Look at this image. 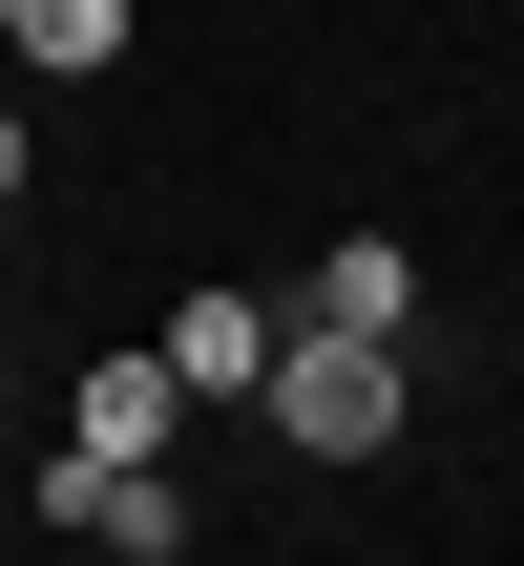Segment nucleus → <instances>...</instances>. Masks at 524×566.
<instances>
[{
  "label": "nucleus",
  "mask_w": 524,
  "mask_h": 566,
  "mask_svg": "<svg viewBox=\"0 0 524 566\" xmlns=\"http://www.w3.org/2000/svg\"><path fill=\"white\" fill-rule=\"evenodd\" d=\"M273 336H294V315H273V294H189V315H168V336H147V357H168V378H189V399H252V378H273Z\"/></svg>",
  "instance_id": "obj_5"
},
{
  "label": "nucleus",
  "mask_w": 524,
  "mask_h": 566,
  "mask_svg": "<svg viewBox=\"0 0 524 566\" xmlns=\"http://www.w3.org/2000/svg\"><path fill=\"white\" fill-rule=\"evenodd\" d=\"M42 504H63L84 546H126V566H189V504H168V462H84V441H63V462H42Z\"/></svg>",
  "instance_id": "obj_2"
},
{
  "label": "nucleus",
  "mask_w": 524,
  "mask_h": 566,
  "mask_svg": "<svg viewBox=\"0 0 524 566\" xmlns=\"http://www.w3.org/2000/svg\"><path fill=\"white\" fill-rule=\"evenodd\" d=\"M273 315H315V336H420V252H399V231H336Z\"/></svg>",
  "instance_id": "obj_3"
},
{
  "label": "nucleus",
  "mask_w": 524,
  "mask_h": 566,
  "mask_svg": "<svg viewBox=\"0 0 524 566\" xmlns=\"http://www.w3.org/2000/svg\"><path fill=\"white\" fill-rule=\"evenodd\" d=\"M0 210H21V105H0Z\"/></svg>",
  "instance_id": "obj_7"
},
{
  "label": "nucleus",
  "mask_w": 524,
  "mask_h": 566,
  "mask_svg": "<svg viewBox=\"0 0 524 566\" xmlns=\"http://www.w3.org/2000/svg\"><path fill=\"white\" fill-rule=\"evenodd\" d=\"M168 420H189V378H168V357H147V336H126V357H84V378H63V441H84V462H168Z\"/></svg>",
  "instance_id": "obj_4"
},
{
  "label": "nucleus",
  "mask_w": 524,
  "mask_h": 566,
  "mask_svg": "<svg viewBox=\"0 0 524 566\" xmlns=\"http://www.w3.org/2000/svg\"><path fill=\"white\" fill-rule=\"evenodd\" d=\"M252 399H273V441H294V462H378V441L420 420V378H399V336H315V315L273 336V378H252Z\"/></svg>",
  "instance_id": "obj_1"
},
{
  "label": "nucleus",
  "mask_w": 524,
  "mask_h": 566,
  "mask_svg": "<svg viewBox=\"0 0 524 566\" xmlns=\"http://www.w3.org/2000/svg\"><path fill=\"white\" fill-rule=\"evenodd\" d=\"M21 63H126V0H0Z\"/></svg>",
  "instance_id": "obj_6"
}]
</instances>
